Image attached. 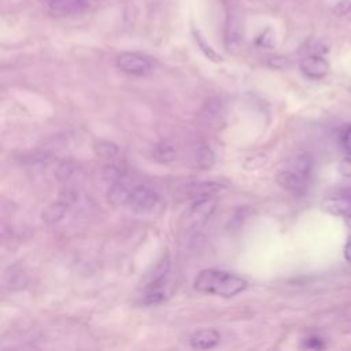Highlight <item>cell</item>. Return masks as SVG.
<instances>
[{"label":"cell","instance_id":"2","mask_svg":"<svg viewBox=\"0 0 351 351\" xmlns=\"http://www.w3.org/2000/svg\"><path fill=\"white\" fill-rule=\"evenodd\" d=\"M134 188H136V181L133 174L122 171L110 185L107 191V199L115 207L125 206L128 204L129 197Z\"/></svg>","mask_w":351,"mask_h":351},{"label":"cell","instance_id":"15","mask_svg":"<svg viewBox=\"0 0 351 351\" xmlns=\"http://www.w3.org/2000/svg\"><path fill=\"white\" fill-rule=\"evenodd\" d=\"M26 276L25 273L18 267H8V270L4 273V284L10 289H21L26 285Z\"/></svg>","mask_w":351,"mask_h":351},{"label":"cell","instance_id":"22","mask_svg":"<svg viewBox=\"0 0 351 351\" xmlns=\"http://www.w3.org/2000/svg\"><path fill=\"white\" fill-rule=\"evenodd\" d=\"M341 143H343L344 151H346L348 155H351V128H348V129L346 130V133L343 134Z\"/></svg>","mask_w":351,"mask_h":351},{"label":"cell","instance_id":"10","mask_svg":"<svg viewBox=\"0 0 351 351\" xmlns=\"http://www.w3.org/2000/svg\"><path fill=\"white\" fill-rule=\"evenodd\" d=\"M221 340V335L213 329V328H204L200 330H196L191 339L189 343L196 350H208L215 347Z\"/></svg>","mask_w":351,"mask_h":351},{"label":"cell","instance_id":"8","mask_svg":"<svg viewBox=\"0 0 351 351\" xmlns=\"http://www.w3.org/2000/svg\"><path fill=\"white\" fill-rule=\"evenodd\" d=\"M221 189V185L214 181H199V182H191L186 185H182L178 193L182 197L188 199H199L204 196H213Z\"/></svg>","mask_w":351,"mask_h":351},{"label":"cell","instance_id":"9","mask_svg":"<svg viewBox=\"0 0 351 351\" xmlns=\"http://www.w3.org/2000/svg\"><path fill=\"white\" fill-rule=\"evenodd\" d=\"M169 271H170V258L169 255H163L160 261L155 265V267L143 280V288L148 289V288L162 287Z\"/></svg>","mask_w":351,"mask_h":351},{"label":"cell","instance_id":"12","mask_svg":"<svg viewBox=\"0 0 351 351\" xmlns=\"http://www.w3.org/2000/svg\"><path fill=\"white\" fill-rule=\"evenodd\" d=\"M321 207L324 211H326L329 214L350 217L351 215V197H346V196L326 197L321 203Z\"/></svg>","mask_w":351,"mask_h":351},{"label":"cell","instance_id":"14","mask_svg":"<svg viewBox=\"0 0 351 351\" xmlns=\"http://www.w3.org/2000/svg\"><path fill=\"white\" fill-rule=\"evenodd\" d=\"M152 156H154L155 160H158L160 163H169V162H173L176 159L177 151L170 143L160 141V143H156L154 145Z\"/></svg>","mask_w":351,"mask_h":351},{"label":"cell","instance_id":"1","mask_svg":"<svg viewBox=\"0 0 351 351\" xmlns=\"http://www.w3.org/2000/svg\"><path fill=\"white\" fill-rule=\"evenodd\" d=\"M193 287L196 291L203 293L233 298L247 287V281L229 271L204 269L196 276Z\"/></svg>","mask_w":351,"mask_h":351},{"label":"cell","instance_id":"16","mask_svg":"<svg viewBox=\"0 0 351 351\" xmlns=\"http://www.w3.org/2000/svg\"><path fill=\"white\" fill-rule=\"evenodd\" d=\"M196 163L200 169H210L215 163L214 151L208 145H200L195 152Z\"/></svg>","mask_w":351,"mask_h":351},{"label":"cell","instance_id":"25","mask_svg":"<svg viewBox=\"0 0 351 351\" xmlns=\"http://www.w3.org/2000/svg\"><path fill=\"white\" fill-rule=\"evenodd\" d=\"M344 258H346L348 262H351V237L348 239V241H347V244H346V247H344Z\"/></svg>","mask_w":351,"mask_h":351},{"label":"cell","instance_id":"20","mask_svg":"<svg viewBox=\"0 0 351 351\" xmlns=\"http://www.w3.org/2000/svg\"><path fill=\"white\" fill-rule=\"evenodd\" d=\"M337 171L343 177H351V155H348L340 160Z\"/></svg>","mask_w":351,"mask_h":351},{"label":"cell","instance_id":"11","mask_svg":"<svg viewBox=\"0 0 351 351\" xmlns=\"http://www.w3.org/2000/svg\"><path fill=\"white\" fill-rule=\"evenodd\" d=\"M215 204H217V202L213 196H204V197L195 199V202L189 210V218L195 222L207 219L213 214Z\"/></svg>","mask_w":351,"mask_h":351},{"label":"cell","instance_id":"5","mask_svg":"<svg viewBox=\"0 0 351 351\" xmlns=\"http://www.w3.org/2000/svg\"><path fill=\"white\" fill-rule=\"evenodd\" d=\"M307 180H308V177L304 176L303 173L298 171L296 169L282 170L277 174L278 185L296 196H300L306 192Z\"/></svg>","mask_w":351,"mask_h":351},{"label":"cell","instance_id":"6","mask_svg":"<svg viewBox=\"0 0 351 351\" xmlns=\"http://www.w3.org/2000/svg\"><path fill=\"white\" fill-rule=\"evenodd\" d=\"M45 8L59 16L77 15L88 8V0H44Z\"/></svg>","mask_w":351,"mask_h":351},{"label":"cell","instance_id":"3","mask_svg":"<svg viewBox=\"0 0 351 351\" xmlns=\"http://www.w3.org/2000/svg\"><path fill=\"white\" fill-rule=\"evenodd\" d=\"M117 66L126 74L130 75H147L152 70V63L148 58L134 53V52H123L117 58Z\"/></svg>","mask_w":351,"mask_h":351},{"label":"cell","instance_id":"4","mask_svg":"<svg viewBox=\"0 0 351 351\" xmlns=\"http://www.w3.org/2000/svg\"><path fill=\"white\" fill-rule=\"evenodd\" d=\"M158 200H159V196L152 188H149L147 185H136V188L133 189V192L129 197L128 206L133 211L147 213V211H151L156 206Z\"/></svg>","mask_w":351,"mask_h":351},{"label":"cell","instance_id":"17","mask_svg":"<svg viewBox=\"0 0 351 351\" xmlns=\"http://www.w3.org/2000/svg\"><path fill=\"white\" fill-rule=\"evenodd\" d=\"M222 111V101L218 97H213L210 100L206 101V104L202 108V115L204 118V121L211 122L213 119H215Z\"/></svg>","mask_w":351,"mask_h":351},{"label":"cell","instance_id":"26","mask_svg":"<svg viewBox=\"0 0 351 351\" xmlns=\"http://www.w3.org/2000/svg\"><path fill=\"white\" fill-rule=\"evenodd\" d=\"M347 223H348V226L351 228V215H350V217H347Z\"/></svg>","mask_w":351,"mask_h":351},{"label":"cell","instance_id":"23","mask_svg":"<svg viewBox=\"0 0 351 351\" xmlns=\"http://www.w3.org/2000/svg\"><path fill=\"white\" fill-rule=\"evenodd\" d=\"M348 10H351V3H348V1H341V3H339V4L336 5L335 12L339 14V15H344V14H347Z\"/></svg>","mask_w":351,"mask_h":351},{"label":"cell","instance_id":"19","mask_svg":"<svg viewBox=\"0 0 351 351\" xmlns=\"http://www.w3.org/2000/svg\"><path fill=\"white\" fill-rule=\"evenodd\" d=\"M93 151L97 156L110 159V158H114L118 154L119 148H118V145H115L111 141H97L93 145Z\"/></svg>","mask_w":351,"mask_h":351},{"label":"cell","instance_id":"21","mask_svg":"<svg viewBox=\"0 0 351 351\" xmlns=\"http://www.w3.org/2000/svg\"><path fill=\"white\" fill-rule=\"evenodd\" d=\"M303 347L306 348H313V350H318V348H322L324 347V341L321 337L318 336H310L304 340V344Z\"/></svg>","mask_w":351,"mask_h":351},{"label":"cell","instance_id":"18","mask_svg":"<svg viewBox=\"0 0 351 351\" xmlns=\"http://www.w3.org/2000/svg\"><path fill=\"white\" fill-rule=\"evenodd\" d=\"M166 299V292L163 291L162 287H155V288H148L145 289L141 302L147 306H156L162 303Z\"/></svg>","mask_w":351,"mask_h":351},{"label":"cell","instance_id":"24","mask_svg":"<svg viewBox=\"0 0 351 351\" xmlns=\"http://www.w3.org/2000/svg\"><path fill=\"white\" fill-rule=\"evenodd\" d=\"M287 64V59L277 56V58H271L269 59V66L270 67H284Z\"/></svg>","mask_w":351,"mask_h":351},{"label":"cell","instance_id":"7","mask_svg":"<svg viewBox=\"0 0 351 351\" xmlns=\"http://www.w3.org/2000/svg\"><path fill=\"white\" fill-rule=\"evenodd\" d=\"M299 67H300V71L303 73V75H306L307 78H311V80H321V78L326 77L329 73V69H330L329 63L318 53H313V55L303 58L299 63Z\"/></svg>","mask_w":351,"mask_h":351},{"label":"cell","instance_id":"13","mask_svg":"<svg viewBox=\"0 0 351 351\" xmlns=\"http://www.w3.org/2000/svg\"><path fill=\"white\" fill-rule=\"evenodd\" d=\"M69 203H70V197H69V193H66L64 197L62 196L58 202L52 203L51 206H48L45 208V211L43 213V219L48 223H55V222L60 221L67 211Z\"/></svg>","mask_w":351,"mask_h":351}]
</instances>
